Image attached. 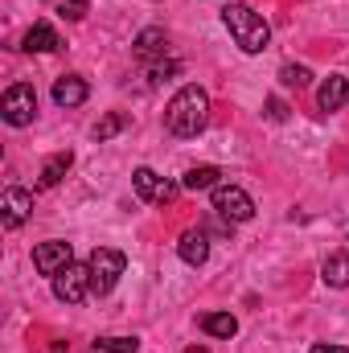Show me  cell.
<instances>
[{
	"label": "cell",
	"mask_w": 349,
	"mask_h": 353,
	"mask_svg": "<svg viewBox=\"0 0 349 353\" xmlns=\"http://www.w3.org/2000/svg\"><path fill=\"white\" fill-rule=\"evenodd\" d=\"M29 210H33V193L29 189H4V197H0V218H4V230H17L25 218H29Z\"/></svg>",
	"instance_id": "9c48e42d"
},
{
	"label": "cell",
	"mask_w": 349,
	"mask_h": 353,
	"mask_svg": "<svg viewBox=\"0 0 349 353\" xmlns=\"http://www.w3.org/2000/svg\"><path fill=\"white\" fill-rule=\"evenodd\" d=\"M87 0H62V8H58V12H62V17H66V21H83V17H87Z\"/></svg>",
	"instance_id": "7402d4cb"
},
{
	"label": "cell",
	"mask_w": 349,
	"mask_h": 353,
	"mask_svg": "<svg viewBox=\"0 0 349 353\" xmlns=\"http://www.w3.org/2000/svg\"><path fill=\"white\" fill-rule=\"evenodd\" d=\"M74 263V247L70 243H62V239H50V243H41L37 251H33V267L41 271V275H62L66 267Z\"/></svg>",
	"instance_id": "52a82bcc"
},
{
	"label": "cell",
	"mask_w": 349,
	"mask_h": 353,
	"mask_svg": "<svg viewBox=\"0 0 349 353\" xmlns=\"http://www.w3.org/2000/svg\"><path fill=\"white\" fill-rule=\"evenodd\" d=\"M25 50L29 54H54V50H62V37L54 33V25H33L25 33Z\"/></svg>",
	"instance_id": "5bb4252c"
},
{
	"label": "cell",
	"mask_w": 349,
	"mask_h": 353,
	"mask_svg": "<svg viewBox=\"0 0 349 353\" xmlns=\"http://www.w3.org/2000/svg\"><path fill=\"white\" fill-rule=\"evenodd\" d=\"M201 333H210V337H222V341H230V337L239 333V321H235L230 312H206V316H201Z\"/></svg>",
	"instance_id": "2e32d148"
},
{
	"label": "cell",
	"mask_w": 349,
	"mask_h": 353,
	"mask_svg": "<svg viewBox=\"0 0 349 353\" xmlns=\"http://www.w3.org/2000/svg\"><path fill=\"white\" fill-rule=\"evenodd\" d=\"M346 239H349V218H346Z\"/></svg>",
	"instance_id": "83f0119b"
},
{
	"label": "cell",
	"mask_w": 349,
	"mask_h": 353,
	"mask_svg": "<svg viewBox=\"0 0 349 353\" xmlns=\"http://www.w3.org/2000/svg\"><path fill=\"white\" fill-rule=\"evenodd\" d=\"M165 50H169V37H165V29H144L140 37H136V46H132V54L140 58V62H157V58H165Z\"/></svg>",
	"instance_id": "4fadbf2b"
},
{
	"label": "cell",
	"mask_w": 349,
	"mask_h": 353,
	"mask_svg": "<svg viewBox=\"0 0 349 353\" xmlns=\"http://www.w3.org/2000/svg\"><path fill=\"white\" fill-rule=\"evenodd\" d=\"M177 70H181V62H152V66H148V79H152V83H165Z\"/></svg>",
	"instance_id": "603a6c76"
},
{
	"label": "cell",
	"mask_w": 349,
	"mask_h": 353,
	"mask_svg": "<svg viewBox=\"0 0 349 353\" xmlns=\"http://www.w3.org/2000/svg\"><path fill=\"white\" fill-rule=\"evenodd\" d=\"M308 353H349L346 345H312Z\"/></svg>",
	"instance_id": "d4e9b609"
},
{
	"label": "cell",
	"mask_w": 349,
	"mask_h": 353,
	"mask_svg": "<svg viewBox=\"0 0 349 353\" xmlns=\"http://www.w3.org/2000/svg\"><path fill=\"white\" fill-rule=\"evenodd\" d=\"M87 79H79V74H62L58 83H54V103L58 107H83L87 103Z\"/></svg>",
	"instance_id": "7c38bea8"
},
{
	"label": "cell",
	"mask_w": 349,
	"mask_h": 353,
	"mask_svg": "<svg viewBox=\"0 0 349 353\" xmlns=\"http://www.w3.org/2000/svg\"><path fill=\"white\" fill-rule=\"evenodd\" d=\"M267 119H271V123H283V119H288V103L271 94V99H267Z\"/></svg>",
	"instance_id": "cb8c5ba5"
},
{
	"label": "cell",
	"mask_w": 349,
	"mask_h": 353,
	"mask_svg": "<svg viewBox=\"0 0 349 353\" xmlns=\"http://www.w3.org/2000/svg\"><path fill=\"white\" fill-rule=\"evenodd\" d=\"M218 176H222V169H214V165H197V169L185 173L181 185H185V189H218V185H222Z\"/></svg>",
	"instance_id": "e0dca14e"
},
{
	"label": "cell",
	"mask_w": 349,
	"mask_h": 353,
	"mask_svg": "<svg viewBox=\"0 0 349 353\" xmlns=\"http://www.w3.org/2000/svg\"><path fill=\"white\" fill-rule=\"evenodd\" d=\"M185 353H210V350H201V345H189V350H185Z\"/></svg>",
	"instance_id": "484cf974"
},
{
	"label": "cell",
	"mask_w": 349,
	"mask_h": 353,
	"mask_svg": "<svg viewBox=\"0 0 349 353\" xmlns=\"http://www.w3.org/2000/svg\"><path fill=\"white\" fill-rule=\"evenodd\" d=\"M206 123H210V94L201 87H181L169 99V107H165V128L173 132V136H197V132H206Z\"/></svg>",
	"instance_id": "6da1fadb"
},
{
	"label": "cell",
	"mask_w": 349,
	"mask_h": 353,
	"mask_svg": "<svg viewBox=\"0 0 349 353\" xmlns=\"http://www.w3.org/2000/svg\"><path fill=\"white\" fill-rule=\"evenodd\" d=\"M87 263H90V292H94V296H107V292L119 283L128 259H123V251H115V247H99Z\"/></svg>",
	"instance_id": "3957f363"
},
{
	"label": "cell",
	"mask_w": 349,
	"mask_h": 353,
	"mask_svg": "<svg viewBox=\"0 0 349 353\" xmlns=\"http://www.w3.org/2000/svg\"><path fill=\"white\" fill-rule=\"evenodd\" d=\"M279 83H283V87L304 90L308 83H312V70H308V66H296V62H288V66H279Z\"/></svg>",
	"instance_id": "ffe728a7"
},
{
	"label": "cell",
	"mask_w": 349,
	"mask_h": 353,
	"mask_svg": "<svg viewBox=\"0 0 349 353\" xmlns=\"http://www.w3.org/2000/svg\"><path fill=\"white\" fill-rule=\"evenodd\" d=\"M321 279H325L329 288H349V251L329 255V259H325V267H321Z\"/></svg>",
	"instance_id": "9a60e30c"
},
{
	"label": "cell",
	"mask_w": 349,
	"mask_h": 353,
	"mask_svg": "<svg viewBox=\"0 0 349 353\" xmlns=\"http://www.w3.org/2000/svg\"><path fill=\"white\" fill-rule=\"evenodd\" d=\"M50 353H66V345H54V350H50Z\"/></svg>",
	"instance_id": "4316f807"
},
{
	"label": "cell",
	"mask_w": 349,
	"mask_h": 353,
	"mask_svg": "<svg viewBox=\"0 0 349 353\" xmlns=\"http://www.w3.org/2000/svg\"><path fill=\"white\" fill-rule=\"evenodd\" d=\"M74 165V157L70 152H58V157H50L46 161V169H41V189H54L62 176H66V169Z\"/></svg>",
	"instance_id": "ac0fdd59"
},
{
	"label": "cell",
	"mask_w": 349,
	"mask_h": 353,
	"mask_svg": "<svg viewBox=\"0 0 349 353\" xmlns=\"http://www.w3.org/2000/svg\"><path fill=\"white\" fill-rule=\"evenodd\" d=\"M210 193H214V210H218L226 222H251V218H255V201H251L247 189H239V185H218V189H210Z\"/></svg>",
	"instance_id": "5b68a950"
},
{
	"label": "cell",
	"mask_w": 349,
	"mask_h": 353,
	"mask_svg": "<svg viewBox=\"0 0 349 353\" xmlns=\"http://www.w3.org/2000/svg\"><path fill=\"white\" fill-rule=\"evenodd\" d=\"M0 115H4L8 128H29L33 115H37V90L29 83H12L0 99Z\"/></svg>",
	"instance_id": "277c9868"
},
{
	"label": "cell",
	"mask_w": 349,
	"mask_h": 353,
	"mask_svg": "<svg viewBox=\"0 0 349 353\" xmlns=\"http://www.w3.org/2000/svg\"><path fill=\"white\" fill-rule=\"evenodd\" d=\"M54 296L62 304H83L90 296V263H70L62 275H54Z\"/></svg>",
	"instance_id": "8992f818"
},
{
	"label": "cell",
	"mask_w": 349,
	"mask_h": 353,
	"mask_svg": "<svg viewBox=\"0 0 349 353\" xmlns=\"http://www.w3.org/2000/svg\"><path fill=\"white\" fill-rule=\"evenodd\" d=\"M132 185H136V197H140V201H173L177 197L173 181L157 176L152 169H136V173H132Z\"/></svg>",
	"instance_id": "ba28073f"
},
{
	"label": "cell",
	"mask_w": 349,
	"mask_h": 353,
	"mask_svg": "<svg viewBox=\"0 0 349 353\" xmlns=\"http://www.w3.org/2000/svg\"><path fill=\"white\" fill-rule=\"evenodd\" d=\"M222 25L230 29L235 46H239L243 54H263L267 41H271L267 21H263L255 8H247V4H226V8H222Z\"/></svg>",
	"instance_id": "7a4b0ae2"
},
{
	"label": "cell",
	"mask_w": 349,
	"mask_h": 353,
	"mask_svg": "<svg viewBox=\"0 0 349 353\" xmlns=\"http://www.w3.org/2000/svg\"><path fill=\"white\" fill-rule=\"evenodd\" d=\"M140 350V337H99L90 353H136Z\"/></svg>",
	"instance_id": "d6986e66"
},
{
	"label": "cell",
	"mask_w": 349,
	"mask_h": 353,
	"mask_svg": "<svg viewBox=\"0 0 349 353\" xmlns=\"http://www.w3.org/2000/svg\"><path fill=\"white\" fill-rule=\"evenodd\" d=\"M177 255H181L189 267L206 263V259H210V239H206V230H185L181 243H177Z\"/></svg>",
	"instance_id": "8fae6325"
},
{
	"label": "cell",
	"mask_w": 349,
	"mask_h": 353,
	"mask_svg": "<svg viewBox=\"0 0 349 353\" xmlns=\"http://www.w3.org/2000/svg\"><path fill=\"white\" fill-rule=\"evenodd\" d=\"M346 103H349V79L346 74H329L317 90V107L321 111H341Z\"/></svg>",
	"instance_id": "30bf717a"
},
{
	"label": "cell",
	"mask_w": 349,
	"mask_h": 353,
	"mask_svg": "<svg viewBox=\"0 0 349 353\" xmlns=\"http://www.w3.org/2000/svg\"><path fill=\"white\" fill-rule=\"evenodd\" d=\"M123 123H128V119H123L119 111H111V115H103V119L94 123V132H90V136H94V140L103 144V140H111L115 132H123Z\"/></svg>",
	"instance_id": "44dd1931"
}]
</instances>
